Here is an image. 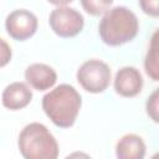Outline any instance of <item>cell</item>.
Returning <instances> with one entry per match:
<instances>
[{
  "label": "cell",
  "instance_id": "2e32d148",
  "mask_svg": "<svg viewBox=\"0 0 159 159\" xmlns=\"http://www.w3.org/2000/svg\"><path fill=\"white\" fill-rule=\"evenodd\" d=\"M47 1L53 4V5H57V6H63V5H66V4H68L73 0H47Z\"/></svg>",
  "mask_w": 159,
  "mask_h": 159
},
{
  "label": "cell",
  "instance_id": "6da1fadb",
  "mask_svg": "<svg viewBox=\"0 0 159 159\" xmlns=\"http://www.w3.org/2000/svg\"><path fill=\"white\" fill-rule=\"evenodd\" d=\"M81 106V94L75 87L67 83L57 86L42 98L43 112L60 128H70L75 124Z\"/></svg>",
  "mask_w": 159,
  "mask_h": 159
},
{
  "label": "cell",
  "instance_id": "5bb4252c",
  "mask_svg": "<svg viewBox=\"0 0 159 159\" xmlns=\"http://www.w3.org/2000/svg\"><path fill=\"white\" fill-rule=\"evenodd\" d=\"M158 1L159 0H139V6L143 10V12H145L147 15L158 17V15H159Z\"/></svg>",
  "mask_w": 159,
  "mask_h": 159
},
{
  "label": "cell",
  "instance_id": "5b68a950",
  "mask_svg": "<svg viewBox=\"0 0 159 159\" xmlns=\"http://www.w3.org/2000/svg\"><path fill=\"white\" fill-rule=\"evenodd\" d=\"M48 22L51 30L60 37H73L78 35L84 25V19L76 9L58 6L51 11Z\"/></svg>",
  "mask_w": 159,
  "mask_h": 159
},
{
  "label": "cell",
  "instance_id": "8992f818",
  "mask_svg": "<svg viewBox=\"0 0 159 159\" xmlns=\"http://www.w3.org/2000/svg\"><path fill=\"white\" fill-rule=\"evenodd\" d=\"M37 17L29 10L19 9L10 12L5 20L6 32L17 41H25L35 35L37 30Z\"/></svg>",
  "mask_w": 159,
  "mask_h": 159
},
{
  "label": "cell",
  "instance_id": "30bf717a",
  "mask_svg": "<svg viewBox=\"0 0 159 159\" xmlns=\"http://www.w3.org/2000/svg\"><path fill=\"white\" fill-rule=\"evenodd\" d=\"M116 155L119 159H143L145 155V144L142 137L137 134L123 135L117 142Z\"/></svg>",
  "mask_w": 159,
  "mask_h": 159
},
{
  "label": "cell",
  "instance_id": "7a4b0ae2",
  "mask_svg": "<svg viewBox=\"0 0 159 159\" xmlns=\"http://www.w3.org/2000/svg\"><path fill=\"white\" fill-rule=\"evenodd\" d=\"M139 31V22L133 11L125 6L109 9L102 17L98 32L101 40L109 46H120L132 41Z\"/></svg>",
  "mask_w": 159,
  "mask_h": 159
},
{
  "label": "cell",
  "instance_id": "3957f363",
  "mask_svg": "<svg viewBox=\"0 0 159 159\" xmlns=\"http://www.w3.org/2000/svg\"><path fill=\"white\" fill-rule=\"evenodd\" d=\"M19 150L25 159H56L58 144L42 123H30L19 134Z\"/></svg>",
  "mask_w": 159,
  "mask_h": 159
},
{
  "label": "cell",
  "instance_id": "9c48e42d",
  "mask_svg": "<svg viewBox=\"0 0 159 159\" xmlns=\"http://www.w3.org/2000/svg\"><path fill=\"white\" fill-rule=\"evenodd\" d=\"M32 99V92L24 82H12L2 92L1 101L5 108L19 111L25 108Z\"/></svg>",
  "mask_w": 159,
  "mask_h": 159
},
{
  "label": "cell",
  "instance_id": "8fae6325",
  "mask_svg": "<svg viewBox=\"0 0 159 159\" xmlns=\"http://www.w3.org/2000/svg\"><path fill=\"white\" fill-rule=\"evenodd\" d=\"M158 32L155 31L153 34V37L150 40L149 43V48L145 56V61H144V67H145V72L147 75L153 80V81H158L159 80V66H158Z\"/></svg>",
  "mask_w": 159,
  "mask_h": 159
},
{
  "label": "cell",
  "instance_id": "277c9868",
  "mask_svg": "<svg viewBox=\"0 0 159 159\" xmlns=\"http://www.w3.org/2000/svg\"><path fill=\"white\" fill-rule=\"evenodd\" d=\"M77 81L89 93H102L111 82V68L101 60H88L77 71Z\"/></svg>",
  "mask_w": 159,
  "mask_h": 159
},
{
  "label": "cell",
  "instance_id": "7c38bea8",
  "mask_svg": "<svg viewBox=\"0 0 159 159\" xmlns=\"http://www.w3.org/2000/svg\"><path fill=\"white\" fill-rule=\"evenodd\" d=\"M113 4V0H81V5L83 10L92 15V16H99L106 14Z\"/></svg>",
  "mask_w": 159,
  "mask_h": 159
},
{
  "label": "cell",
  "instance_id": "52a82bcc",
  "mask_svg": "<svg viewBox=\"0 0 159 159\" xmlns=\"http://www.w3.org/2000/svg\"><path fill=\"white\" fill-rule=\"evenodd\" d=\"M143 88V77L135 67H122L114 78V89L122 97H135Z\"/></svg>",
  "mask_w": 159,
  "mask_h": 159
},
{
  "label": "cell",
  "instance_id": "ba28073f",
  "mask_svg": "<svg viewBox=\"0 0 159 159\" xmlns=\"http://www.w3.org/2000/svg\"><path fill=\"white\" fill-rule=\"evenodd\" d=\"M25 80L34 89L46 91L56 83L57 75L55 70L48 65L32 63L25 71Z\"/></svg>",
  "mask_w": 159,
  "mask_h": 159
},
{
  "label": "cell",
  "instance_id": "9a60e30c",
  "mask_svg": "<svg viewBox=\"0 0 159 159\" xmlns=\"http://www.w3.org/2000/svg\"><path fill=\"white\" fill-rule=\"evenodd\" d=\"M11 55L12 52H11V47L9 46V43L5 40L0 39V67H4L10 62Z\"/></svg>",
  "mask_w": 159,
  "mask_h": 159
},
{
  "label": "cell",
  "instance_id": "4fadbf2b",
  "mask_svg": "<svg viewBox=\"0 0 159 159\" xmlns=\"http://www.w3.org/2000/svg\"><path fill=\"white\" fill-rule=\"evenodd\" d=\"M158 96H159V91L157 88L147 101V113L155 123L158 122V99H159Z\"/></svg>",
  "mask_w": 159,
  "mask_h": 159
}]
</instances>
